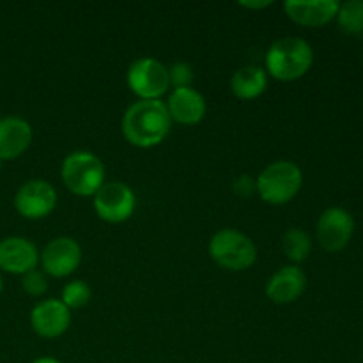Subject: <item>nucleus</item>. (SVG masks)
<instances>
[{
	"label": "nucleus",
	"instance_id": "nucleus-1",
	"mask_svg": "<svg viewBox=\"0 0 363 363\" xmlns=\"http://www.w3.org/2000/svg\"><path fill=\"white\" fill-rule=\"evenodd\" d=\"M172 119L162 99H140L124 112L123 135L131 145L142 149L162 144L169 135Z\"/></svg>",
	"mask_w": 363,
	"mask_h": 363
},
{
	"label": "nucleus",
	"instance_id": "nucleus-2",
	"mask_svg": "<svg viewBox=\"0 0 363 363\" xmlns=\"http://www.w3.org/2000/svg\"><path fill=\"white\" fill-rule=\"evenodd\" d=\"M314 62L312 46L305 39L282 38L269 46L266 53V69L280 82H294L305 77Z\"/></svg>",
	"mask_w": 363,
	"mask_h": 363
},
{
	"label": "nucleus",
	"instance_id": "nucleus-3",
	"mask_svg": "<svg viewBox=\"0 0 363 363\" xmlns=\"http://www.w3.org/2000/svg\"><path fill=\"white\" fill-rule=\"evenodd\" d=\"M62 183L71 194L94 197L105 184V165L89 151H74L64 158L60 167Z\"/></svg>",
	"mask_w": 363,
	"mask_h": 363
},
{
	"label": "nucleus",
	"instance_id": "nucleus-4",
	"mask_svg": "<svg viewBox=\"0 0 363 363\" xmlns=\"http://www.w3.org/2000/svg\"><path fill=\"white\" fill-rule=\"evenodd\" d=\"M257 194L266 204L282 206L293 201L301 190L303 174L293 162H275L266 167L255 179Z\"/></svg>",
	"mask_w": 363,
	"mask_h": 363
},
{
	"label": "nucleus",
	"instance_id": "nucleus-5",
	"mask_svg": "<svg viewBox=\"0 0 363 363\" xmlns=\"http://www.w3.org/2000/svg\"><path fill=\"white\" fill-rule=\"evenodd\" d=\"M209 255L220 268L245 272L254 266L257 248L247 234L236 229H222L209 241Z\"/></svg>",
	"mask_w": 363,
	"mask_h": 363
},
{
	"label": "nucleus",
	"instance_id": "nucleus-6",
	"mask_svg": "<svg viewBox=\"0 0 363 363\" xmlns=\"http://www.w3.org/2000/svg\"><path fill=\"white\" fill-rule=\"evenodd\" d=\"M126 80L131 92L140 99H160L170 87L169 69L152 57H142L131 62Z\"/></svg>",
	"mask_w": 363,
	"mask_h": 363
},
{
	"label": "nucleus",
	"instance_id": "nucleus-7",
	"mask_svg": "<svg viewBox=\"0 0 363 363\" xmlns=\"http://www.w3.org/2000/svg\"><path fill=\"white\" fill-rule=\"evenodd\" d=\"M137 197L128 184L121 181H110L99 188L94 195L96 215L108 223H123L133 215Z\"/></svg>",
	"mask_w": 363,
	"mask_h": 363
},
{
	"label": "nucleus",
	"instance_id": "nucleus-8",
	"mask_svg": "<svg viewBox=\"0 0 363 363\" xmlns=\"http://www.w3.org/2000/svg\"><path fill=\"white\" fill-rule=\"evenodd\" d=\"M57 206V191L48 181L32 179L18 188L14 195V209L23 218L41 220Z\"/></svg>",
	"mask_w": 363,
	"mask_h": 363
},
{
	"label": "nucleus",
	"instance_id": "nucleus-9",
	"mask_svg": "<svg viewBox=\"0 0 363 363\" xmlns=\"http://www.w3.org/2000/svg\"><path fill=\"white\" fill-rule=\"evenodd\" d=\"M354 233V218L347 209L328 208L318 220V241L326 252L344 250Z\"/></svg>",
	"mask_w": 363,
	"mask_h": 363
},
{
	"label": "nucleus",
	"instance_id": "nucleus-10",
	"mask_svg": "<svg viewBox=\"0 0 363 363\" xmlns=\"http://www.w3.org/2000/svg\"><path fill=\"white\" fill-rule=\"evenodd\" d=\"M39 261H41L43 272L46 275L64 279V277H69L71 273L77 272L78 266H80L82 248L73 238H55L43 248Z\"/></svg>",
	"mask_w": 363,
	"mask_h": 363
},
{
	"label": "nucleus",
	"instance_id": "nucleus-11",
	"mask_svg": "<svg viewBox=\"0 0 363 363\" xmlns=\"http://www.w3.org/2000/svg\"><path fill=\"white\" fill-rule=\"evenodd\" d=\"M71 325V312L60 300L39 301L30 312V326L43 339L64 335Z\"/></svg>",
	"mask_w": 363,
	"mask_h": 363
},
{
	"label": "nucleus",
	"instance_id": "nucleus-12",
	"mask_svg": "<svg viewBox=\"0 0 363 363\" xmlns=\"http://www.w3.org/2000/svg\"><path fill=\"white\" fill-rule=\"evenodd\" d=\"M39 252L27 238L11 236L0 241V269L11 275H25L38 268Z\"/></svg>",
	"mask_w": 363,
	"mask_h": 363
},
{
	"label": "nucleus",
	"instance_id": "nucleus-13",
	"mask_svg": "<svg viewBox=\"0 0 363 363\" xmlns=\"http://www.w3.org/2000/svg\"><path fill=\"white\" fill-rule=\"evenodd\" d=\"M340 4L337 0H289L284 4L286 14L303 27H323L337 16Z\"/></svg>",
	"mask_w": 363,
	"mask_h": 363
},
{
	"label": "nucleus",
	"instance_id": "nucleus-14",
	"mask_svg": "<svg viewBox=\"0 0 363 363\" xmlns=\"http://www.w3.org/2000/svg\"><path fill=\"white\" fill-rule=\"evenodd\" d=\"M307 287V277L298 266H284L266 284V296L273 303L286 305L296 301Z\"/></svg>",
	"mask_w": 363,
	"mask_h": 363
},
{
	"label": "nucleus",
	"instance_id": "nucleus-15",
	"mask_svg": "<svg viewBox=\"0 0 363 363\" xmlns=\"http://www.w3.org/2000/svg\"><path fill=\"white\" fill-rule=\"evenodd\" d=\"M32 126L21 117L0 119V160H16L30 147Z\"/></svg>",
	"mask_w": 363,
	"mask_h": 363
},
{
	"label": "nucleus",
	"instance_id": "nucleus-16",
	"mask_svg": "<svg viewBox=\"0 0 363 363\" xmlns=\"http://www.w3.org/2000/svg\"><path fill=\"white\" fill-rule=\"evenodd\" d=\"M170 119L179 124H197L204 119L206 116V99L201 92L195 89H174L170 94L169 103H167Z\"/></svg>",
	"mask_w": 363,
	"mask_h": 363
},
{
	"label": "nucleus",
	"instance_id": "nucleus-17",
	"mask_svg": "<svg viewBox=\"0 0 363 363\" xmlns=\"http://www.w3.org/2000/svg\"><path fill=\"white\" fill-rule=\"evenodd\" d=\"M268 87V74L262 67L243 66L230 78V91L238 99L250 101L259 98Z\"/></svg>",
	"mask_w": 363,
	"mask_h": 363
},
{
	"label": "nucleus",
	"instance_id": "nucleus-18",
	"mask_svg": "<svg viewBox=\"0 0 363 363\" xmlns=\"http://www.w3.org/2000/svg\"><path fill=\"white\" fill-rule=\"evenodd\" d=\"M282 250L287 255V259L293 262H303L308 257L312 250L311 236L305 233L303 229H293L287 230L282 238Z\"/></svg>",
	"mask_w": 363,
	"mask_h": 363
},
{
	"label": "nucleus",
	"instance_id": "nucleus-19",
	"mask_svg": "<svg viewBox=\"0 0 363 363\" xmlns=\"http://www.w3.org/2000/svg\"><path fill=\"white\" fill-rule=\"evenodd\" d=\"M337 21L339 27L346 34L358 35L363 34V2L362 0H350V2L340 4L337 11Z\"/></svg>",
	"mask_w": 363,
	"mask_h": 363
},
{
	"label": "nucleus",
	"instance_id": "nucleus-20",
	"mask_svg": "<svg viewBox=\"0 0 363 363\" xmlns=\"http://www.w3.org/2000/svg\"><path fill=\"white\" fill-rule=\"evenodd\" d=\"M92 291L89 287L87 282L84 280H73V282L66 284L62 289V303L66 305L67 308H82L91 301Z\"/></svg>",
	"mask_w": 363,
	"mask_h": 363
},
{
	"label": "nucleus",
	"instance_id": "nucleus-21",
	"mask_svg": "<svg viewBox=\"0 0 363 363\" xmlns=\"http://www.w3.org/2000/svg\"><path fill=\"white\" fill-rule=\"evenodd\" d=\"M21 287L30 296H43L48 291V279L45 272H39L38 268L21 275Z\"/></svg>",
	"mask_w": 363,
	"mask_h": 363
},
{
	"label": "nucleus",
	"instance_id": "nucleus-22",
	"mask_svg": "<svg viewBox=\"0 0 363 363\" xmlns=\"http://www.w3.org/2000/svg\"><path fill=\"white\" fill-rule=\"evenodd\" d=\"M169 69L170 87L174 89H186L194 82V69L188 62H174Z\"/></svg>",
	"mask_w": 363,
	"mask_h": 363
},
{
	"label": "nucleus",
	"instance_id": "nucleus-23",
	"mask_svg": "<svg viewBox=\"0 0 363 363\" xmlns=\"http://www.w3.org/2000/svg\"><path fill=\"white\" fill-rule=\"evenodd\" d=\"M233 190H234V194L238 195V197L248 199L252 194H254V191H257V184H255L254 177L243 174V176H240V177H236V179H234Z\"/></svg>",
	"mask_w": 363,
	"mask_h": 363
},
{
	"label": "nucleus",
	"instance_id": "nucleus-24",
	"mask_svg": "<svg viewBox=\"0 0 363 363\" xmlns=\"http://www.w3.org/2000/svg\"><path fill=\"white\" fill-rule=\"evenodd\" d=\"M272 0H268V2H240V6H243V7H247V9H262V7H268V6H272Z\"/></svg>",
	"mask_w": 363,
	"mask_h": 363
},
{
	"label": "nucleus",
	"instance_id": "nucleus-25",
	"mask_svg": "<svg viewBox=\"0 0 363 363\" xmlns=\"http://www.w3.org/2000/svg\"><path fill=\"white\" fill-rule=\"evenodd\" d=\"M32 363H62V362L52 357H43V358H38V360H34Z\"/></svg>",
	"mask_w": 363,
	"mask_h": 363
},
{
	"label": "nucleus",
	"instance_id": "nucleus-26",
	"mask_svg": "<svg viewBox=\"0 0 363 363\" xmlns=\"http://www.w3.org/2000/svg\"><path fill=\"white\" fill-rule=\"evenodd\" d=\"M2 289H4V284H2V277H0V294H2Z\"/></svg>",
	"mask_w": 363,
	"mask_h": 363
},
{
	"label": "nucleus",
	"instance_id": "nucleus-27",
	"mask_svg": "<svg viewBox=\"0 0 363 363\" xmlns=\"http://www.w3.org/2000/svg\"><path fill=\"white\" fill-rule=\"evenodd\" d=\"M2 163H4V162H2V160H0V170H2Z\"/></svg>",
	"mask_w": 363,
	"mask_h": 363
}]
</instances>
